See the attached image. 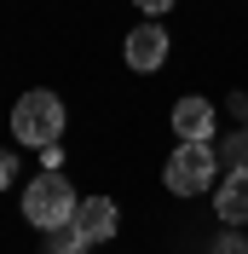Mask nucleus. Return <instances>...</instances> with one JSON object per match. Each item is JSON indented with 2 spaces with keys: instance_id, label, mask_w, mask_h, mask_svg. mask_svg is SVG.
Returning a JSON list of instances; mask_svg holds the SVG:
<instances>
[{
  "instance_id": "7",
  "label": "nucleus",
  "mask_w": 248,
  "mask_h": 254,
  "mask_svg": "<svg viewBox=\"0 0 248 254\" xmlns=\"http://www.w3.org/2000/svg\"><path fill=\"white\" fill-rule=\"evenodd\" d=\"M214 208H219L225 225H248V168H231L214 185Z\"/></svg>"
},
{
  "instance_id": "10",
  "label": "nucleus",
  "mask_w": 248,
  "mask_h": 254,
  "mask_svg": "<svg viewBox=\"0 0 248 254\" xmlns=\"http://www.w3.org/2000/svg\"><path fill=\"white\" fill-rule=\"evenodd\" d=\"M133 6H139V12L150 17V23H156V17H162V12H173V0H133Z\"/></svg>"
},
{
  "instance_id": "9",
  "label": "nucleus",
  "mask_w": 248,
  "mask_h": 254,
  "mask_svg": "<svg viewBox=\"0 0 248 254\" xmlns=\"http://www.w3.org/2000/svg\"><path fill=\"white\" fill-rule=\"evenodd\" d=\"M214 254H248V237H237V225H225L214 237Z\"/></svg>"
},
{
  "instance_id": "5",
  "label": "nucleus",
  "mask_w": 248,
  "mask_h": 254,
  "mask_svg": "<svg viewBox=\"0 0 248 254\" xmlns=\"http://www.w3.org/2000/svg\"><path fill=\"white\" fill-rule=\"evenodd\" d=\"M69 225H75L87 243H110V237H116V225H122V214H116L110 196H81V208H75V220H69Z\"/></svg>"
},
{
  "instance_id": "3",
  "label": "nucleus",
  "mask_w": 248,
  "mask_h": 254,
  "mask_svg": "<svg viewBox=\"0 0 248 254\" xmlns=\"http://www.w3.org/2000/svg\"><path fill=\"white\" fill-rule=\"evenodd\" d=\"M214 179H219L214 144H179L168 156V168H162V185L173 196H202V190H214Z\"/></svg>"
},
{
  "instance_id": "6",
  "label": "nucleus",
  "mask_w": 248,
  "mask_h": 254,
  "mask_svg": "<svg viewBox=\"0 0 248 254\" xmlns=\"http://www.w3.org/2000/svg\"><path fill=\"white\" fill-rule=\"evenodd\" d=\"M173 133H179V144H208L214 139V104L208 98H179L173 104Z\"/></svg>"
},
{
  "instance_id": "11",
  "label": "nucleus",
  "mask_w": 248,
  "mask_h": 254,
  "mask_svg": "<svg viewBox=\"0 0 248 254\" xmlns=\"http://www.w3.org/2000/svg\"><path fill=\"white\" fill-rule=\"evenodd\" d=\"M12 174H17V156H12V150H0V190L12 185Z\"/></svg>"
},
{
  "instance_id": "2",
  "label": "nucleus",
  "mask_w": 248,
  "mask_h": 254,
  "mask_svg": "<svg viewBox=\"0 0 248 254\" xmlns=\"http://www.w3.org/2000/svg\"><path fill=\"white\" fill-rule=\"evenodd\" d=\"M63 116H69V110H63V98L47 93V87H35V93L17 98V110H12V133H17V144L47 150V144L63 139Z\"/></svg>"
},
{
  "instance_id": "8",
  "label": "nucleus",
  "mask_w": 248,
  "mask_h": 254,
  "mask_svg": "<svg viewBox=\"0 0 248 254\" xmlns=\"http://www.w3.org/2000/svg\"><path fill=\"white\" fill-rule=\"evenodd\" d=\"M87 249H93V243L81 237L75 225H63V231H52V254H87Z\"/></svg>"
},
{
  "instance_id": "1",
  "label": "nucleus",
  "mask_w": 248,
  "mask_h": 254,
  "mask_svg": "<svg viewBox=\"0 0 248 254\" xmlns=\"http://www.w3.org/2000/svg\"><path fill=\"white\" fill-rule=\"evenodd\" d=\"M75 208H81V196L69 190L63 168H47V174H35L23 185V220L41 225V231H63V225L75 220Z\"/></svg>"
},
{
  "instance_id": "4",
  "label": "nucleus",
  "mask_w": 248,
  "mask_h": 254,
  "mask_svg": "<svg viewBox=\"0 0 248 254\" xmlns=\"http://www.w3.org/2000/svg\"><path fill=\"white\" fill-rule=\"evenodd\" d=\"M127 64H133L139 75H150V69H162V64H168V29L144 17L139 29L127 35Z\"/></svg>"
}]
</instances>
